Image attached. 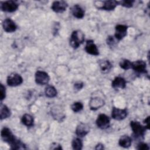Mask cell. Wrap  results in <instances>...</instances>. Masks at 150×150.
Listing matches in <instances>:
<instances>
[{
  "label": "cell",
  "instance_id": "6da1fadb",
  "mask_svg": "<svg viewBox=\"0 0 150 150\" xmlns=\"http://www.w3.org/2000/svg\"><path fill=\"white\" fill-rule=\"evenodd\" d=\"M1 138L3 141L8 144L11 149H25L26 145L19 139H17L11 130L8 127H4L1 132Z\"/></svg>",
  "mask_w": 150,
  "mask_h": 150
},
{
  "label": "cell",
  "instance_id": "7a4b0ae2",
  "mask_svg": "<svg viewBox=\"0 0 150 150\" xmlns=\"http://www.w3.org/2000/svg\"><path fill=\"white\" fill-rule=\"evenodd\" d=\"M85 35L83 32L80 30H74L70 36L69 44L70 46L76 49H77L84 41Z\"/></svg>",
  "mask_w": 150,
  "mask_h": 150
},
{
  "label": "cell",
  "instance_id": "3957f363",
  "mask_svg": "<svg viewBox=\"0 0 150 150\" xmlns=\"http://www.w3.org/2000/svg\"><path fill=\"white\" fill-rule=\"evenodd\" d=\"M130 126L135 138L139 139L144 138L145 132L148 129L145 125H142L137 121H131Z\"/></svg>",
  "mask_w": 150,
  "mask_h": 150
},
{
  "label": "cell",
  "instance_id": "277c9868",
  "mask_svg": "<svg viewBox=\"0 0 150 150\" xmlns=\"http://www.w3.org/2000/svg\"><path fill=\"white\" fill-rule=\"evenodd\" d=\"M1 11L5 12H13L19 8V4L14 1L9 0L6 1H1L0 4Z\"/></svg>",
  "mask_w": 150,
  "mask_h": 150
},
{
  "label": "cell",
  "instance_id": "5b68a950",
  "mask_svg": "<svg viewBox=\"0 0 150 150\" xmlns=\"http://www.w3.org/2000/svg\"><path fill=\"white\" fill-rule=\"evenodd\" d=\"M131 69L139 74H147L146 63L142 60H138L132 62Z\"/></svg>",
  "mask_w": 150,
  "mask_h": 150
},
{
  "label": "cell",
  "instance_id": "8992f818",
  "mask_svg": "<svg viewBox=\"0 0 150 150\" xmlns=\"http://www.w3.org/2000/svg\"><path fill=\"white\" fill-rule=\"evenodd\" d=\"M35 82L39 85H46L50 81V76L45 71L38 70L35 76Z\"/></svg>",
  "mask_w": 150,
  "mask_h": 150
},
{
  "label": "cell",
  "instance_id": "52a82bcc",
  "mask_svg": "<svg viewBox=\"0 0 150 150\" xmlns=\"http://www.w3.org/2000/svg\"><path fill=\"white\" fill-rule=\"evenodd\" d=\"M96 123L98 128L101 129H105L110 127V119L107 115L100 114L98 115Z\"/></svg>",
  "mask_w": 150,
  "mask_h": 150
},
{
  "label": "cell",
  "instance_id": "ba28073f",
  "mask_svg": "<svg viewBox=\"0 0 150 150\" xmlns=\"http://www.w3.org/2000/svg\"><path fill=\"white\" fill-rule=\"evenodd\" d=\"M22 77L18 73H12L9 75L6 79V83L10 87H16L23 83Z\"/></svg>",
  "mask_w": 150,
  "mask_h": 150
},
{
  "label": "cell",
  "instance_id": "9c48e42d",
  "mask_svg": "<svg viewBox=\"0 0 150 150\" xmlns=\"http://www.w3.org/2000/svg\"><path fill=\"white\" fill-rule=\"evenodd\" d=\"M128 115V111L127 108L120 109L115 107L112 108L111 117L117 121H121L125 119Z\"/></svg>",
  "mask_w": 150,
  "mask_h": 150
},
{
  "label": "cell",
  "instance_id": "30bf717a",
  "mask_svg": "<svg viewBox=\"0 0 150 150\" xmlns=\"http://www.w3.org/2000/svg\"><path fill=\"white\" fill-rule=\"evenodd\" d=\"M128 28V26L125 25L118 24L116 25L115 28V32L114 37L118 41H120L123 39L127 36Z\"/></svg>",
  "mask_w": 150,
  "mask_h": 150
},
{
  "label": "cell",
  "instance_id": "8fae6325",
  "mask_svg": "<svg viewBox=\"0 0 150 150\" xmlns=\"http://www.w3.org/2000/svg\"><path fill=\"white\" fill-rule=\"evenodd\" d=\"M105 104L104 99L100 97L94 96L91 97L89 101V107L93 111H96L101 107H102Z\"/></svg>",
  "mask_w": 150,
  "mask_h": 150
},
{
  "label": "cell",
  "instance_id": "7c38bea8",
  "mask_svg": "<svg viewBox=\"0 0 150 150\" xmlns=\"http://www.w3.org/2000/svg\"><path fill=\"white\" fill-rule=\"evenodd\" d=\"M101 3V5L97 6V8L98 9L105 10V11H112L114 10L118 5L119 1L115 0H109V1H100Z\"/></svg>",
  "mask_w": 150,
  "mask_h": 150
},
{
  "label": "cell",
  "instance_id": "4fadbf2b",
  "mask_svg": "<svg viewBox=\"0 0 150 150\" xmlns=\"http://www.w3.org/2000/svg\"><path fill=\"white\" fill-rule=\"evenodd\" d=\"M67 6V3L64 1H55L52 3L51 9L56 13H63L66 10Z\"/></svg>",
  "mask_w": 150,
  "mask_h": 150
},
{
  "label": "cell",
  "instance_id": "5bb4252c",
  "mask_svg": "<svg viewBox=\"0 0 150 150\" xmlns=\"http://www.w3.org/2000/svg\"><path fill=\"white\" fill-rule=\"evenodd\" d=\"M2 28L5 32L7 33H12L17 29V25L15 22L11 18H6L2 22Z\"/></svg>",
  "mask_w": 150,
  "mask_h": 150
},
{
  "label": "cell",
  "instance_id": "9a60e30c",
  "mask_svg": "<svg viewBox=\"0 0 150 150\" xmlns=\"http://www.w3.org/2000/svg\"><path fill=\"white\" fill-rule=\"evenodd\" d=\"M84 49L86 53L93 56H98L100 54L97 46L93 40L90 39L86 41Z\"/></svg>",
  "mask_w": 150,
  "mask_h": 150
},
{
  "label": "cell",
  "instance_id": "2e32d148",
  "mask_svg": "<svg viewBox=\"0 0 150 150\" xmlns=\"http://www.w3.org/2000/svg\"><path fill=\"white\" fill-rule=\"evenodd\" d=\"M90 126L86 123L80 122L76 128V134L77 137L82 138L85 137L90 132Z\"/></svg>",
  "mask_w": 150,
  "mask_h": 150
},
{
  "label": "cell",
  "instance_id": "e0dca14e",
  "mask_svg": "<svg viewBox=\"0 0 150 150\" xmlns=\"http://www.w3.org/2000/svg\"><path fill=\"white\" fill-rule=\"evenodd\" d=\"M126 84L127 81L125 79L120 76L115 77L111 83V86L114 89H124L126 87Z\"/></svg>",
  "mask_w": 150,
  "mask_h": 150
},
{
  "label": "cell",
  "instance_id": "ac0fdd59",
  "mask_svg": "<svg viewBox=\"0 0 150 150\" xmlns=\"http://www.w3.org/2000/svg\"><path fill=\"white\" fill-rule=\"evenodd\" d=\"M71 12L74 17L77 19H82L84 16L85 12L78 4L74 5L71 8Z\"/></svg>",
  "mask_w": 150,
  "mask_h": 150
},
{
  "label": "cell",
  "instance_id": "d6986e66",
  "mask_svg": "<svg viewBox=\"0 0 150 150\" xmlns=\"http://www.w3.org/2000/svg\"><path fill=\"white\" fill-rule=\"evenodd\" d=\"M100 71L102 73L105 74L108 73L112 67L111 63L108 60H101L98 63Z\"/></svg>",
  "mask_w": 150,
  "mask_h": 150
},
{
  "label": "cell",
  "instance_id": "ffe728a7",
  "mask_svg": "<svg viewBox=\"0 0 150 150\" xmlns=\"http://www.w3.org/2000/svg\"><path fill=\"white\" fill-rule=\"evenodd\" d=\"M132 144V139L131 138L127 135H122L118 141V145L124 148H129Z\"/></svg>",
  "mask_w": 150,
  "mask_h": 150
},
{
  "label": "cell",
  "instance_id": "44dd1931",
  "mask_svg": "<svg viewBox=\"0 0 150 150\" xmlns=\"http://www.w3.org/2000/svg\"><path fill=\"white\" fill-rule=\"evenodd\" d=\"M21 122L22 124L27 127H32L34 125L33 117L29 114H25L22 115L21 118Z\"/></svg>",
  "mask_w": 150,
  "mask_h": 150
},
{
  "label": "cell",
  "instance_id": "7402d4cb",
  "mask_svg": "<svg viewBox=\"0 0 150 150\" xmlns=\"http://www.w3.org/2000/svg\"><path fill=\"white\" fill-rule=\"evenodd\" d=\"M11 115V112L10 109L5 104H1L0 108V119L1 120L9 118Z\"/></svg>",
  "mask_w": 150,
  "mask_h": 150
},
{
  "label": "cell",
  "instance_id": "603a6c76",
  "mask_svg": "<svg viewBox=\"0 0 150 150\" xmlns=\"http://www.w3.org/2000/svg\"><path fill=\"white\" fill-rule=\"evenodd\" d=\"M45 96L48 98H54L57 94L56 88L52 85H47L45 89Z\"/></svg>",
  "mask_w": 150,
  "mask_h": 150
},
{
  "label": "cell",
  "instance_id": "cb8c5ba5",
  "mask_svg": "<svg viewBox=\"0 0 150 150\" xmlns=\"http://www.w3.org/2000/svg\"><path fill=\"white\" fill-rule=\"evenodd\" d=\"M83 142L80 138H75L72 140L71 146L74 150H81L83 148Z\"/></svg>",
  "mask_w": 150,
  "mask_h": 150
},
{
  "label": "cell",
  "instance_id": "d4e9b609",
  "mask_svg": "<svg viewBox=\"0 0 150 150\" xmlns=\"http://www.w3.org/2000/svg\"><path fill=\"white\" fill-rule=\"evenodd\" d=\"M131 64L132 62L130 60L126 59H122L119 63L120 67L125 70L131 69Z\"/></svg>",
  "mask_w": 150,
  "mask_h": 150
},
{
  "label": "cell",
  "instance_id": "484cf974",
  "mask_svg": "<svg viewBox=\"0 0 150 150\" xmlns=\"http://www.w3.org/2000/svg\"><path fill=\"white\" fill-rule=\"evenodd\" d=\"M71 109L74 112H80L83 109V104L80 101L74 102L71 104Z\"/></svg>",
  "mask_w": 150,
  "mask_h": 150
},
{
  "label": "cell",
  "instance_id": "4316f807",
  "mask_svg": "<svg viewBox=\"0 0 150 150\" xmlns=\"http://www.w3.org/2000/svg\"><path fill=\"white\" fill-rule=\"evenodd\" d=\"M117 40L115 39V38L114 36H108L107 38L106 42L107 45H108L110 47H114L116 46L117 44Z\"/></svg>",
  "mask_w": 150,
  "mask_h": 150
},
{
  "label": "cell",
  "instance_id": "83f0119b",
  "mask_svg": "<svg viewBox=\"0 0 150 150\" xmlns=\"http://www.w3.org/2000/svg\"><path fill=\"white\" fill-rule=\"evenodd\" d=\"M135 1L134 0H124V1H119V5H122L124 7L130 8L133 6L134 4L135 3Z\"/></svg>",
  "mask_w": 150,
  "mask_h": 150
},
{
  "label": "cell",
  "instance_id": "f1b7e54d",
  "mask_svg": "<svg viewBox=\"0 0 150 150\" xmlns=\"http://www.w3.org/2000/svg\"><path fill=\"white\" fill-rule=\"evenodd\" d=\"M136 148L139 150H149V146L146 143L141 142L137 144Z\"/></svg>",
  "mask_w": 150,
  "mask_h": 150
},
{
  "label": "cell",
  "instance_id": "f546056e",
  "mask_svg": "<svg viewBox=\"0 0 150 150\" xmlns=\"http://www.w3.org/2000/svg\"><path fill=\"white\" fill-rule=\"evenodd\" d=\"M6 97V88L2 84H0V100L2 101Z\"/></svg>",
  "mask_w": 150,
  "mask_h": 150
},
{
  "label": "cell",
  "instance_id": "4dcf8cb0",
  "mask_svg": "<svg viewBox=\"0 0 150 150\" xmlns=\"http://www.w3.org/2000/svg\"><path fill=\"white\" fill-rule=\"evenodd\" d=\"M84 84L81 81H78L74 84V88L75 90L79 91L83 87Z\"/></svg>",
  "mask_w": 150,
  "mask_h": 150
},
{
  "label": "cell",
  "instance_id": "1f68e13d",
  "mask_svg": "<svg viewBox=\"0 0 150 150\" xmlns=\"http://www.w3.org/2000/svg\"><path fill=\"white\" fill-rule=\"evenodd\" d=\"M50 149H62V146L60 144L54 142L51 145Z\"/></svg>",
  "mask_w": 150,
  "mask_h": 150
},
{
  "label": "cell",
  "instance_id": "d6a6232c",
  "mask_svg": "<svg viewBox=\"0 0 150 150\" xmlns=\"http://www.w3.org/2000/svg\"><path fill=\"white\" fill-rule=\"evenodd\" d=\"M104 149V145L101 143H98V144H97L95 147V149H96V150H101V149Z\"/></svg>",
  "mask_w": 150,
  "mask_h": 150
},
{
  "label": "cell",
  "instance_id": "836d02e7",
  "mask_svg": "<svg viewBox=\"0 0 150 150\" xmlns=\"http://www.w3.org/2000/svg\"><path fill=\"white\" fill-rule=\"evenodd\" d=\"M149 116H148L144 120V123L145 124V126H146V127L148 129H149Z\"/></svg>",
  "mask_w": 150,
  "mask_h": 150
}]
</instances>
